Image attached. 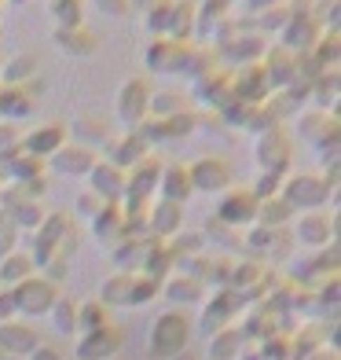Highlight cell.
Segmentation results:
<instances>
[{"label":"cell","mask_w":341,"mask_h":360,"mask_svg":"<svg viewBox=\"0 0 341 360\" xmlns=\"http://www.w3.org/2000/svg\"><path fill=\"white\" fill-rule=\"evenodd\" d=\"M11 302L26 316H44V313H52V305L59 298H55V283L52 280H34V276H29V280H22L19 287L11 290Z\"/></svg>","instance_id":"7a4b0ae2"},{"label":"cell","mask_w":341,"mask_h":360,"mask_svg":"<svg viewBox=\"0 0 341 360\" xmlns=\"http://www.w3.org/2000/svg\"><path fill=\"white\" fill-rule=\"evenodd\" d=\"M133 283L136 276H114L103 283V305H133Z\"/></svg>","instance_id":"5b68a950"},{"label":"cell","mask_w":341,"mask_h":360,"mask_svg":"<svg viewBox=\"0 0 341 360\" xmlns=\"http://www.w3.org/2000/svg\"><path fill=\"white\" fill-rule=\"evenodd\" d=\"M312 360H334V356H330V353H316Z\"/></svg>","instance_id":"4fadbf2b"},{"label":"cell","mask_w":341,"mask_h":360,"mask_svg":"<svg viewBox=\"0 0 341 360\" xmlns=\"http://www.w3.org/2000/svg\"><path fill=\"white\" fill-rule=\"evenodd\" d=\"M158 232H173V228H176V210L173 206H166V210H161V214H158Z\"/></svg>","instance_id":"30bf717a"},{"label":"cell","mask_w":341,"mask_h":360,"mask_svg":"<svg viewBox=\"0 0 341 360\" xmlns=\"http://www.w3.org/2000/svg\"><path fill=\"white\" fill-rule=\"evenodd\" d=\"M34 360H62V356H59L55 349H48V346H37V349H34Z\"/></svg>","instance_id":"8fae6325"},{"label":"cell","mask_w":341,"mask_h":360,"mask_svg":"<svg viewBox=\"0 0 341 360\" xmlns=\"http://www.w3.org/2000/svg\"><path fill=\"white\" fill-rule=\"evenodd\" d=\"M239 346H242V338H239L235 331H224V335L213 338V346H209V356H213V360H232V356L239 353Z\"/></svg>","instance_id":"52a82bcc"},{"label":"cell","mask_w":341,"mask_h":360,"mask_svg":"<svg viewBox=\"0 0 341 360\" xmlns=\"http://www.w3.org/2000/svg\"><path fill=\"white\" fill-rule=\"evenodd\" d=\"M173 360H199V356H194V353H187V349H184V353H176Z\"/></svg>","instance_id":"7c38bea8"},{"label":"cell","mask_w":341,"mask_h":360,"mask_svg":"<svg viewBox=\"0 0 341 360\" xmlns=\"http://www.w3.org/2000/svg\"><path fill=\"white\" fill-rule=\"evenodd\" d=\"M121 349V331L114 323H103L95 327V331H88L85 338L77 342V356L81 360H107Z\"/></svg>","instance_id":"3957f363"},{"label":"cell","mask_w":341,"mask_h":360,"mask_svg":"<svg viewBox=\"0 0 341 360\" xmlns=\"http://www.w3.org/2000/svg\"><path fill=\"white\" fill-rule=\"evenodd\" d=\"M187 338H191V320L184 313H166L151 327V353L158 360H166V356L173 360L176 353L187 349Z\"/></svg>","instance_id":"6da1fadb"},{"label":"cell","mask_w":341,"mask_h":360,"mask_svg":"<svg viewBox=\"0 0 341 360\" xmlns=\"http://www.w3.org/2000/svg\"><path fill=\"white\" fill-rule=\"evenodd\" d=\"M29 272H34V261H29L26 254H8L4 269H0V280L4 283H22V280H29Z\"/></svg>","instance_id":"8992f818"},{"label":"cell","mask_w":341,"mask_h":360,"mask_svg":"<svg viewBox=\"0 0 341 360\" xmlns=\"http://www.w3.org/2000/svg\"><path fill=\"white\" fill-rule=\"evenodd\" d=\"M52 313H55L59 331H74V327H77V309H74V302H55Z\"/></svg>","instance_id":"ba28073f"},{"label":"cell","mask_w":341,"mask_h":360,"mask_svg":"<svg viewBox=\"0 0 341 360\" xmlns=\"http://www.w3.org/2000/svg\"><path fill=\"white\" fill-rule=\"evenodd\" d=\"M169 294H176L180 302H194V294H199V283H194V280H173V283H169Z\"/></svg>","instance_id":"9c48e42d"},{"label":"cell","mask_w":341,"mask_h":360,"mask_svg":"<svg viewBox=\"0 0 341 360\" xmlns=\"http://www.w3.org/2000/svg\"><path fill=\"white\" fill-rule=\"evenodd\" d=\"M41 346L37 342V331L29 323H11L4 320L0 323V353H11V356H26Z\"/></svg>","instance_id":"277c9868"}]
</instances>
